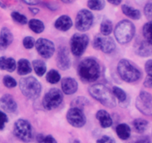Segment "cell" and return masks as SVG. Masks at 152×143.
I'll return each instance as SVG.
<instances>
[{
    "mask_svg": "<svg viewBox=\"0 0 152 143\" xmlns=\"http://www.w3.org/2000/svg\"><path fill=\"white\" fill-rule=\"evenodd\" d=\"M0 7H1V8H6V6L5 4H3L1 1H0Z\"/></svg>",
    "mask_w": 152,
    "mask_h": 143,
    "instance_id": "obj_50",
    "label": "cell"
},
{
    "mask_svg": "<svg viewBox=\"0 0 152 143\" xmlns=\"http://www.w3.org/2000/svg\"><path fill=\"white\" fill-rule=\"evenodd\" d=\"M134 25L128 19H123L117 23L114 29V36L120 44H126L132 41L135 35Z\"/></svg>",
    "mask_w": 152,
    "mask_h": 143,
    "instance_id": "obj_5",
    "label": "cell"
},
{
    "mask_svg": "<svg viewBox=\"0 0 152 143\" xmlns=\"http://www.w3.org/2000/svg\"><path fill=\"white\" fill-rule=\"evenodd\" d=\"M96 143H115V141L108 136H102L101 138L98 139Z\"/></svg>",
    "mask_w": 152,
    "mask_h": 143,
    "instance_id": "obj_39",
    "label": "cell"
},
{
    "mask_svg": "<svg viewBox=\"0 0 152 143\" xmlns=\"http://www.w3.org/2000/svg\"><path fill=\"white\" fill-rule=\"evenodd\" d=\"M144 14L148 19L152 20V0L147 2L144 7Z\"/></svg>",
    "mask_w": 152,
    "mask_h": 143,
    "instance_id": "obj_37",
    "label": "cell"
},
{
    "mask_svg": "<svg viewBox=\"0 0 152 143\" xmlns=\"http://www.w3.org/2000/svg\"><path fill=\"white\" fill-rule=\"evenodd\" d=\"M108 1L111 4H114V5H118L121 3L122 0H108Z\"/></svg>",
    "mask_w": 152,
    "mask_h": 143,
    "instance_id": "obj_46",
    "label": "cell"
},
{
    "mask_svg": "<svg viewBox=\"0 0 152 143\" xmlns=\"http://www.w3.org/2000/svg\"><path fill=\"white\" fill-rule=\"evenodd\" d=\"M73 22L71 17L67 15L60 16L55 21L54 26L60 31H67L72 27Z\"/></svg>",
    "mask_w": 152,
    "mask_h": 143,
    "instance_id": "obj_18",
    "label": "cell"
},
{
    "mask_svg": "<svg viewBox=\"0 0 152 143\" xmlns=\"http://www.w3.org/2000/svg\"><path fill=\"white\" fill-rule=\"evenodd\" d=\"M145 70L146 73L150 75H152V60H148L145 64Z\"/></svg>",
    "mask_w": 152,
    "mask_h": 143,
    "instance_id": "obj_40",
    "label": "cell"
},
{
    "mask_svg": "<svg viewBox=\"0 0 152 143\" xmlns=\"http://www.w3.org/2000/svg\"><path fill=\"white\" fill-rule=\"evenodd\" d=\"M96 118L99 121L102 128H108L112 125L113 121L109 113L105 110H99L96 112Z\"/></svg>",
    "mask_w": 152,
    "mask_h": 143,
    "instance_id": "obj_20",
    "label": "cell"
},
{
    "mask_svg": "<svg viewBox=\"0 0 152 143\" xmlns=\"http://www.w3.org/2000/svg\"><path fill=\"white\" fill-rule=\"evenodd\" d=\"M116 133L120 139L127 140L131 136V128L126 123L119 124L116 128Z\"/></svg>",
    "mask_w": 152,
    "mask_h": 143,
    "instance_id": "obj_23",
    "label": "cell"
},
{
    "mask_svg": "<svg viewBox=\"0 0 152 143\" xmlns=\"http://www.w3.org/2000/svg\"><path fill=\"white\" fill-rule=\"evenodd\" d=\"M16 69V63L13 58L0 57V69L13 72Z\"/></svg>",
    "mask_w": 152,
    "mask_h": 143,
    "instance_id": "obj_21",
    "label": "cell"
},
{
    "mask_svg": "<svg viewBox=\"0 0 152 143\" xmlns=\"http://www.w3.org/2000/svg\"><path fill=\"white\" fill-rule=\"evenodd\" d=\"M56 64L62 70H67L71 67V60L69 50L66 46H61L58 49L56 55Z\"/></svg>",
    "mask_w": 152,
    "mask_h": 143,
    "instance_id": "obj_14",
    "label": "cell"
},
{
    "mask_svg": "<svg viewBox=\"0 0 152 143\" xmlns=\"http://www.w3.org/2000/svg\"><path fill=\"white\" fill-rule=\"evenodd\" d=\"M88 93L92 98L108 108H114L117 105L112 91L102 83H96L91 86L88 89Z\"/></svg>",
    "mask_w": 152,
    "mask_h": 143,
    "instance_id": "obj_2",
    "label": "cell"
},
{
    "mask_svg": "<svg viewBox=\"0 0 152 143\" xmlns=\"http://www.w3.org/2000/svg\"><path fill=\"white\" fill-rule=\"evenodd\" d=\"M142 34L144 39L152 45V20L146 22L142 28Z\"/></svg>",
    "mask_w": 152,
    "mask_h": 143,
    "instance_id": "obj_31",
    "label": "cell"
},
{
    "mask_svg": "<svg viewBox=\"0 0 152 143\" xmlns=\"http://www.w3.org/2000/svg\"><path fill=\"white\" fill-rule=\"evenodd\" d=\"M19 89L25 98L35 100L41 94L42 85L36 77L28 76L19 80Z\"/></svg>",
    "mask_w": 152,
    "mask_h": 143,
    "instance_id": "obj_4",
    "label": "cell"
},
{
    "mask_svg": "<svg viewBox=\"0 0 152 143\" xmlns=\"http://www.w3.org/2000/svg\"><path fill=\"white\" fill-rule=\"evenodd\" d=\"M43 143H57L56 140L55 139L54 137L51 135H48L45 136V139Z\"/></svg>",
    "mask_w": 152,
    "mask_h": 143,
    "instance_id": "obj_43",
    "label": "cell"
},
{
    "mask_svg": "<svg viewBox=\"0 0 152 143\" xmlns=\"http://www.w3.org/2000/svg\"><path fill=\"white\" fill-rule=\"evenodd\" d=\"M46 80L49 83L51 84H56L58 82L60 81L61 75L59 72L56 71V69H50V71L48 72L46 74Z\"/></svg>",
    "mask_w": 152,
    "mask_h": 143,
    "instance_id": "obj_29",
    "label": "cell"
},
{
    "mask_svg": "<svg viewBox=\"0 0 152 143\" xmlns=\"http://www.w3.org/2000/svg\"><path fill=\"white\" fill-rule=\"evenodd\" d=\"M33 68H34V72L39 77H42L44 75L47 71V66H46L45 63L42 60H34L32 62Z\"/></svg>",
    "mask_w": 152,
    "mask_h": 143,
    "instance_id": "obj_25",
    "label": "cell"
},
{
    "mask_svg": "<svg viewBox=\"0 0 152 143\" xmlns=\"http://www.w3.org/2000/svg\"><path fill=\"white\" fill-rule=\"evenodd\" d=\"M0 107L6 112L15 113L17 110V104L10 94H4L0 98Z\"/></svg>",
    "mask_w": 152,
    "mask_h": 143,
    "instance_id": "obj_16",
    "label": "cell"
},
{
    "mask_svg": "<svg viewBox=\"0 0 152 143\" xmlns=\"http://www.w3.org/2000/svg\"><path fill=\"white\" fill-rule=\"evenodd\" d=\"M35 46L39 55L45 59L50 58L55 52L54 43L48 39H38L36 41Z\"/></svg>",
    "mask_w": 152,
    "mask_h": 143,
    "instance_id": "obj_13",
    "label": "cell"
},
{
    "mask_svg": "<svg viewBox=\"0 0 152 143\" xmlns=\"http://www.w3.org/2000/svg\"><path fill=\"white\" fill-rule=\"evenodd\" d=\"M134 51L138 56L147 57L152 55V45L145 39H137L134 44Z\"/></svg>",
    "mask_w": 152,
    "mask_h": 143,
    "instance_id": "obj_15",
    "label": "cell"
},
{
    "mask_svg": "<svg viewBox=\"0 0 152 143\" xmlns=\"http://www.w3.org/2000/svg\"><path fill=\"white\" fill-rule=\"evenodd\" d=\"M122 11L128 17L132 19H140L141 17V13L139 10L135 9L127 4H123L122 6Z\"/></svg>",
    "mask_w": 152,
    "mask_h": 143,
    "instance_id": "obj_24",
    "label": "cell"
},
{
    "mask_svg": "<svg viewBox=\"0 0 152 143\" xmlns=\"http://www.w3.org/2000/svg\"><path fill=\"white\" fill-rule=\"evenodd\" d=\"M136 107L140 112L146 116H152V95L146 91H141L136 100Z\"/></svg>",
    "mask_w": 152,
    "mask_h": 143,
    "instance_id": "obj_11",
    "label": "cell"
},
{
    "mask_svg": "<svg viewBox=\"0 0 152 143\" xmlns=\"http://www.w3.org/2000/svg\"><path fill=\"white\" fill-rule=\"evenodd\" d=\"M63 101V93L57 88H52L42 99V106L45 110H51L59 107Z\"/></svg>",
    "mask_w": 152,
    "mask_h": 143,
    "instance_id": "obj_8",
    "label": "cell"
},
{
    "mask_svg": "<svg viewBox=\"0 0 152 143\" xmlns=\"http://www.w3.org/2000/svg\"><path fill=\"white\" fill-rule=\"evenodd\" d=\"M133 127L137 133H142L146 130L148 122L142 119H136L133 121Z\"/></svg>",
    "mask_w": 152,
    "mask_h": 143,
    "instance_id": "obj_27",
    "label": "cell"
},
{
    "mask_svg": "<svg viewBox=\"0 0 152 143\" xmlns=\"http://www.w3.org/2000/svg\"><path fill=\"white\" fill-rule=\"evenodd\" d=\"M62 92L66 95H73L78 89V83L73 77H65L61 81Z\"/></svg>",
    "mask_w": 152,
    "mask_h": 143,
    "instance_id": "obj_17",
    "label": "cell"
},
{
    "mask_svg": "<svg viewBox=\"0 0 152 143\" xmlns=\"http://www.w3.org/2000/svg\"><path fill=\"white\" fill-rule=\"evenodd\" d=\"M22 1L29 5H36L40 2V0H22Z\"/></svg>",
    "mask_w": 152,
    "mask_h": 143,
    "instance_id": "obj_44",
    "label": "cell"
},
{
    "mask_svg": "<svg viewBox=\"0 0 152 143\" xmlns=\"http://www.w3.org/2000/svg\"><path fill=\"white\" fill-rule=\"evenodd\" d=\"M93 46L96 49L102 51L105 54L112 53L116 49L114 39L109 36H104L102 34H98L94 37Z\"/></svg>",
    "mask_w": 152,
    "mask_h": 143,
    "instance_id": "obj_10",
    "label": "cell"
},
{
    "mask_svg": "<svg viewBox=\"0 0 152 143\" xmlns=\"http://www.w3.org/2000/svg\"><path fill=\"white\" fill-rule=\"evenodd\" d=\"M8 122V118L7 116L4 112L0 110V130H3L5 127L6 123Z\"/></svg>",
    "mask_w": 152,
    "mask_h": 143,
    "instance_id": "obj_38",
    "label": "cell"
},
{
    "mask_svg": "<svg viewBox=\"0 0 152 143\" xmlns=\"http://www.w3.org/2000/svg\"><path fill=\"white\" fill-rule=\"evenodd\" d=\"M13 134L18 139L23 142L28 143L31 142L34 133L31 123L26 119H18L13 125Z\"/></svg>",
    "mask_w": 152,
    "mask_h": 143,
    "instance_id": "obj_6",
    "label": "cell"
},
{
    "mask_svg": "<svg viewBox=\"0 0 152 143\" xmlns=\"http://www.w3.org/2000/svg\"><path fill=\"white\" fill-rule=\"evenodd\" d=\"M3 84L7 88H14L17 85V82L13 78V77L10 75H5L3 77Z\"/></svg>",
    "mask_w": 152,
    "mask_h": 143,
    "instance_id": "obj_35",
    "label": "cell"
},
{
    "mask_svg": "<svg viewBox=\"0 0 152 143\" xmlns=\"http://www.w3.org/2000/svg\"><path fill=\"white\" fill-rule=\"evenodd\" d=\"M45 139V136L42 133L37 134V136H36V140L38 143H43Z\"/></svg>",
    "mask_w": 152,
    "mask_h": 143,
    "instance_id": "obj_45",
    "label": "cell"
},
{
    "mask_svg": "<svg viewBox=\"0 0 152 143\" xmlns=\"http://www.w3.org/2000/svg\"><path fill=\"white\" fill-rule=\"evenodd\" d=\"M13 35L11 31L6 27H3L0 31V47L6 49L12 43Z\"/></svg>",
    "mask_w": 152,
    "mask_h": 143,
    "instance_id": "obj_19",
    "label": "cell"
},
{
    "mask_svg": "<svg viewBox=\"0 0 152 143\" xmlns=\"http://www.w3.org/2000/svg\"><path fill=\"white\" fill-rule=\"evenodd\" d=\"M94 22V15L90 10L83 9L77 13L75 20V27L81 32L87 31L91 28Z\"/></svg>",
    "mask_w": 152,
    "mask_h": 143,
    "instance_id": "obj_9",
    "label": "cell"
},
{
    "mask_svg": "<svg viewBox=\"0 0 152 143\" xmlns=\"http://www.w3.org/2000/svg\"><path fill=\"white\" fill-rule=\"evenodd\" d=\"M88 104V100L85 97H77L74 98L71 102V107H77L83 110V107Z\"/></svg>",
    "mask_w": 152,
    "mask_h": 143,
    "instance_id": "obj_33",
    "label": "cell"
},
{
    "mask_svg": "<svg viewBox=\"0 0 152 143\" xmlns=\"http://www.w3.org/2000/svg\"><path fill=\"white\" fill-rule=\"evenodd\" d=\"M89 43V38L86 34L76 33L70 40L71 51L74 55L80 57L84 54Z\"/></svg>",
    "mask_w": 152,
    "mask_h": 143,
    "instance_id": "obj_7",
    "label": "cell"
},
{
    "mask_svg": "<svg viewBox=\"0 0 152 143\" xmlns=\"http://www.w3.org/2000/svg\"><path fill=\"white\" fill-rule=\"evenodd\" d=\"M111 91H112L114 97H116L118 99L120 104L126 102V101L127 100V94L123 89H121L119 86H113Z\"/></svg>",
    "mask_w": 152,
    "mask_h": 143,
    "instance_id": "obj_30",
    "label": "cell"
},
{
    "mask_svg": "<svg viewBox=\"0 0 152 143\" xmlns=\"http://www.w3.org/2000/svg\"><path fill=\"white\" fill-rule=\"evenodd\" d=\"M66 119L68 123L74 128H83L86 123V117L83 110L77 107H71L68 110Z\"/></svg>",
    "mask_w": 152,
    "mask_h": 143,
    "instance_id": "obj_12",
    "label": "cell"
},
{
    "mask_svg": "<svg viewBox=\"0 0 152 143\" xmlns=\"http://www.w3.org/2000/svg\"><path fill=\"white\" fill-rule=\"evenodd\" d=\"M62 1H63L64 3H67V4H69V3H72L73 1H74L75 0H61Z\"/></svg>",
    "mask_w": 152,
    "mask_h": 143,
    "instance_id": "obj_49",
    "label": "cell"
},
{
    "mask_svg": "<svg viewBox=\"0 0 152 143\" xmlns=\"http://www.w3.org/2000/svg\"><path fill=\"white\" fill-rule=\"evenodd\" d=\"M11 17L13 20L20 25H25L28 22V19L25 15L22 14L18 11H13L11 13Z\"/></svg>",
    "mask_w": 152,
    "mask_h": 143,
    "instance_id": "obj_34",
    "label": "cell"
},
{
    "mask_svg": "<svg viewBox=\"0 0 152 143\" xmlns=\"http://www.w3.org/2000/svg\"><path fill=\"white\" fill-rule=\"evenodd\" d=\"M29 10H31V12L33 14H37L39 13V10L38 8H37V7H30Z\"/></svg>",
    "mask_w": 152,
    "mask_h": 143,
    "instance_id": "obj_47",
    "label": "cell"
},
{
    "mask_svg": "<svg viewBox=\"0 0 152 143\" xmlns=\"http://www.w3.org/2000/svg\"><path fill=\"white\" fill-rule=\"evenodd\" d=\"M105 0H88V7L93 10H101L105 7Z\"/></svg>",
    "mask_w": 152,
    "mask_h": 143,
    "instance_id": "obj_32",
    "label": "cell"
},
{
    "mask_svg": "<svg viewBox=\"0 0 152 143\" xmlns=\"http://www.w3.org/2000/svg\"><path fill=\"white\" fill-rule=\"evenodd\" d=\"M132 143H151V142L149 138H148L147 136H143V137H140V138L137 139L135 141L132 142Z\"/></svg>",
    "mask_w": 152,
    "mask_h": 143,
    "instance_id": "obj_42",
    "label": "cell"
},
{
    "mask_svg": "<svg viewBox=\"0 0 152 143\" xmlns=\"http://www.w3.org/2000/svg\"><path fill=\"white\" fill-rule=\"evenodd\" d=\"M17 68V73L19 75H26L29 74L32 71V67H31V63L29 60L25 58H22L17 62L16 65Z\"/></svg>",
    "mask_w": 152,
    "mask_h": 143,
    "instance_id": "obj_22",
    "label": "cell"
},
{
    "mask_svg": "<svg viewBox=\"0 0 152 143\" xmlns=\"http://www.w3.org/2000/svg\"><path fill=\"white\" fill-rule=\"evenodd\" d=\"M117 72L120 77L127 83H134L142 76L140 70L127 59H121L117 64Z\"/></svg>",
    "mask_w": 152,
    "mask_h": 143,
    "instance_id": "obj_3",
    "label": "cell"
},
{
    "mask_svg": "<svg viewBox=\"0 0 152 143\" xmlns=\"http://www.w3.org/2000/svg\"><path fill=\"white\" fill-rule=\"evenodd\" d=\"M69 143H82V142L78 139H71Z\"/></svg>",
    "mask_w": 152,
    "mask_h": 143,
    "instance_id": "obj_48",
    "label": "cell"
},
{
    "mask_svg": "<svg viewBox=\"0 0 152 143\" xmlns=\"http://www.w3.org/2000/svg\"><path fill=\"white\" fill-rule=\"evenodd\" d=\"M28 26L33 32L36 34H41L45 30V25L41 20L37 19H32L28 22Z\"/></svg>",
    "mask_w": 152,
    "mask_h": 143,
    "instance_id": "obj_26",
    "label": "cell"
},
{
    "mask_svg": "<svg viewBox=\"0 0 152 143\" xmlns=\"http://www.w3.org/2000/svg\"><path fill=\"white\" fill-rule=\"evenodd\" d=\"M99 30H100V33L102 35L109 36L111 34L113 30L112 22L111 20H109V19H104L101 22Z\"/></svg>",
    "mask_w": 152,
    "mask_h": 143,
    "instance_id": "obj_28",
    "label": "cell"
},
{
    "mask_svg": "<svg viewBox=\"0 0 152 143\" xmlns=\"http://www.w3.org/2000/svg\"><path fill=\"white\" fill-rule=\"evenodd\" d=\"M80 78L86 83H92L100 76V66L99 62L93 57H86L82 60L77 67Z\"/></svg>",
    "mask_w": 152,
    "mask_h": 143,
    "instance_id": "obj_1",
    "label": "cell"
},
{
    "mask_svg": "<svg viewBox=\"0 0 152 143\" xmlns=\"http://www.w3.org/2000/svg\"><path fill=\"white\" fill-rule=\"evenodd\" d=\"M36 40L34 37H30V36H27L22 40V43H23L24 47L26 49H31L34 48L35 46Z\"/></svg>",
    "mask_w": 152,
    "mask_h": 143,
    "instance_id": "obj_36",
    "label": "cell"
},
{
    "mask_svg": "<svg viewBox=\"0 0 152 143\" xmlns=\"http://www.w3.org/2000/svg\"><path fill=\"white\" fill-rule=\"evenodd\" d=\"M143 84L145 87L152 89V75L148 74V76L145 77V80H144Z\"/></svg>",
    "mask_w": 152,
    "mask_h": 143,
    "instance_id": "obj_41",
    "label": "cell"
}]
</instances>
